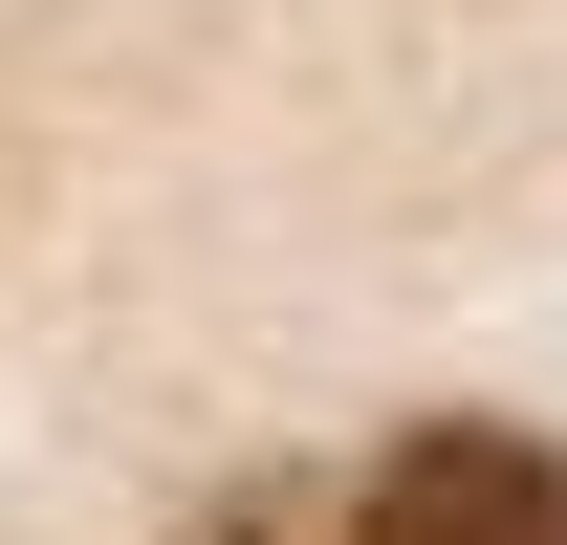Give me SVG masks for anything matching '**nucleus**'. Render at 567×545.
<instances>
[{"label":"nucleus","mask_w":567,"mask_h":545,"mask_svg":"<svg viewBox=\"0 0 567 545\" xmlns=\"http://www.w3.org/2000/svg\"><path fill=\"white\" fill-rule=\"evenodd\" d=\"M350 545H567V459L524 414H415L350 480Z\"/></svg>","instance_id":"1"},{"label":"nucleus","mask_w":567,"mask_h":545,"mask_svg":"<svg viewBox=\"0 0 567 545\" xmlns=\"http://www.w3.org/2000/svg\"><path fill=\"white\" fill-rule=\"evenodd\" d=\"M197 545H284V480H240V502H218V524Z\"/></svg>","instance_id":"2"}]
</instances>
